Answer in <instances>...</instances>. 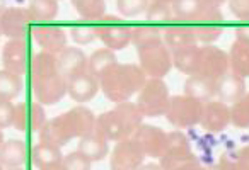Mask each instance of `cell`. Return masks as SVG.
<instances>
[{
	"mask_svg": "<svg viewBox=\"0 0 249 170\" xmlns=\"http://www.w3.org/2000/svg\"><path fill=\"white\" fill-rule=\"evenodd\" d=\"M31 85L36 101L41 106H53L67 94V80L56 65V55L41 51L31 60Z\"/></svg>",
	"mask_w": 249,
	"mask_h": 170,
	"instance_id": "cell-1",
	"label": "cell"
},
{
	"mask_svg": "<svg viewBox=\"0 0 249 170\" xmlns=\"http://www.w3.org/2000/svg\"><path fill=\"white\" fill-rule=\"evenodd\" d=\"M143 112L135 102H121L111 111L97 116L94 131L106 138L107 141H121L132 138L135 131L143 124Z\"/></svg>",
	"mask_w": 249,
	"mask_h": 170,
	"instance_id": "cell-2",
	"label": "cell"
},
{
	"mask_svg": "<svg viewBox=\"0 0 249 170\" xmlns=\"http://www.w3.org/2000/svg\"><path fill=\"white\" fill-rule=\"evenodd\" d=\"M147 82V75L139 65L118 63L109 68L101 78V91L111 102H128L133 94L142 91Z\"/></svg>",
	"mask_w": 249,
	"mask_h": 170,
	"instance_id": "cell-3",
	"label": "cell"
},
{
	"mask_svg": "<svg viewBox=\"0 0 249 170\" xmlns=\"http://www.w3.org/2000/svg\"><path fill=\"white\" fill-rule=\"evenodd\" d=\"M139 66L143 70L147 78H164L173 68V51L162 39L149 43L137 48Z\"/></svg>",
	"mask_w": 249,
	"mask_h": 170,
	"instance_id": "cell-4",
	"label": "cell"
},
{
	"mask_svg": "<svg viewBox=\"0 0 249 170\" xmlns=\"http://www.w3.org/2000/svg\"><path fill=\"white\" fill-rule=\"evenodd\" d=\"M169 102L171 97L166 82L162 78H147L145 85L139 92L135 104L145 118H159L166 116Z\"/></svg>",
	"mask_w": 249,
	"mask_h": 170,
	"instance_id": "cell-5",
	"label": "cell"
},
{
	"mask_svg": "<svg viewBox=\"0 0 249 170\" xmlns=\"http://www.w3.org/2000/svg\"><path fill=\"white\" fill-rule=\"evenodd\" d=\"M205 104L188 95H174L171 97L166 118L174 128L184 129L196 126L201 121Z\"/></svg>",
	"mask_w": 249,
	"mask_h": 170,
	"instance_id": "cell-6",
	"label": "cell"
},
{
	"mask_svg": "<svg viewBox=\"0 0 249 170\" xmlns=\"http://www.w3.org/2000/svg\"><path fill=\"white\" fill-rule=\"evenodd\" d=\"M96 34L106 45L107 49L118 51L132 43L133 26L124 24L121 22V19L113 17V15H106L101 24H96Z\"/></svg>",
	"mask_w": 249,
	"mask_h": 170,
	"instance_id": "cell-7",
	"label": "cell"
},
{
	"mask_svg": "<svg viewBox=\"0 0 249 170\" xmlns=\"http://www.w3.org/2000/svg\"><path fill=\"white\" fill-rule=\"evenodd\" d=\"M147 155L133 138L121 139L114 145L111 152L109 169L111 170H139L143 165Z\"/></svg>",
	"mask_w": 249,
	"mask_h": 170,
	"instance_id": "cell-8",
	"label": "cell"
},
{
	"mask_svg": "<svg viewBox=\"0 0 249 170\" xmlns=\"http://www.w3.org/2000/svg\"><path fill=\"white\" fill-rule=\"evenodd\" d=\"M231 72V65H229V55L224 49L217 48L213 45H203L200 51V70L198 75L210 78L217 82L218 78Z\"/></svg>",
	"mask_w": 249,
	"mask_h": 170,
	"instance_id": "cell-9",
	"label": "cell"
},
{
	"mask_svg": "<svg viewBox=\"0 0 249 170\" xmlns=\"http://www.w3.org/2000/svg\"><path fill=\"white\" fill-rule=\"evenodd\" d=\"M132 138L139 143V146L143 150V153L147 156H152V158H159V160L166 153L167 145H169L167 133L152 124H142Z\"/></svg>",
	"mask_w": 249,
	"mask_h": 170,
	"instance_id": "cell-10",
	"label": "cell"
},
{
	"mask_svg": "<svg viewBox=\"0 0 249 170\" xmlns=\"http://www.w3.org/2000/svg\"><path fill=\"white\" fill-rule=\"evenodd\" d=\"M60 118L72 138H84L86 135L92 133L97 119L94 112L86 106H75L70 111L63 112Z\"/></svg>",
	"mask_w": 249,
	"mask_h": 170,
	"instance_id": "cell-11",
	"label": "cell"
},
{
	"mask_svg": "<svg viewBox=\"0 0 249 170\" xmlns=\"http://www.w3.org/2000/svg\"><path fill=\"white\" fill-rule=\"evenodd\" d=\"M33 39L36 45L41 46L43 51L60 55L67 48V34L60 26L55 24H38L31 29Z\"/></svg>",
	"mask_w": 249,
	"mask_h": 170,
	"instance_id": "cell-12",
	"label": "cell"
},
{
	"mask_svg": "<svg viewBox=\"0 0 249 170\" xmlns=\"http://www.w3.org/2000/svg\"><path fill=\"white\" fill-rule=\"evenodd\" d=\"M4 68L18 75H24L29 65V49L24 39H9L2 49Z\"/></svg>",
	"mask_w": 249,
	"mask_h": 170,
	"instance_id": "cell-13",
	"label": "cell"
},
{
	"mask_svg": "<svg viewBox=\"0 0 249 170\" xmlns=\"http://www.w3.org/2000/svg\"><path fill=\"white\" fill-rule=\"evenodd\" d=\"M29 19L26 9H5L0 15V29L2 34L9 39H24L29 31Z\"/></svg>",
	"mask_w": 249,
	"mask_h": 170,
	"instance_id": "cell-14",
	"label": "cell"
},
{
	"mask_svg": "<svg viewBox=\"0 0 249 170\" xmlns=\"http://www.w3.org/2000/svg\"><path fill=\"white\" fill-rule=\"evenodd\" d=\"M162 170H198L200 162L188 146H167L166 153L160 156Z\"/></svg>",
	"mask_w": 249,
	"mask_h": 170,
	"instance_id": "cell-15",
	"label": "cell"
},
{
	"mask_svg": "<svg viewBox=\"0 0 249 170\" xmlns=\"http://www.w3.org/2000/svg\"><path fill=\"white\" fill-rule=\"evenodd\" d=\"M56 65L65 80L72 78L75 75L87 72L89 66V58L80 48H73V46H67L60 55H56Z\"/></svg>",
	"mask_w": 249,
	"mask_h": 170,
	"instance_id": "cell-16",
	"label": "cell"
},
{
	"mask_svg": "<svg viewBox=\"0 0 249 170\" xmlns=\"http://www.w3.org/2000/svg\"><path fill=\"white\" fill-rule=\"evenodd\" d=\"M231 123V108L220 101L207 102L201 116V128L208 133H220Z\"/></svg>",
	"mask_w": 249,
	"mask_h": 170,
	"instance_id": "cell-17",
	"label": "cell"
},
{
	"mask_svg": "<svg viewBox=\"0 0 249 170\" xmlns=\"http://www.w3.org/2000/svg\"><path fill=\"white\" fill-rule=\"evenodd\" d=\"M101 83L89 72H84L67 80V94L75 102H87L97 94Z\"/></svg>",
	"mask_w": 249,
	"mask_h": 170,
	"instance_id": "cell-18",
	"label": "cell"
},
{
	"mask_svg": "<svg viewBox=\"0 0 249 170\" xmlns=\"http://www.w3.org/2000/svg\"><path fill=\"white\" fill-rule=\"evenodd\" d=\"M162 41L171 51L184 48V46L198 45L193 24H167L162 26Z\"/></svg>",
	"mask_w": 249,
	"mask_h": 170,
	"instance_id": "cell-19",
	"label": "cell"
},
{
	"mask_svg": "<svg viewBox=\"0 0 249 170\" xmlns=\"http://www.w3.org/2000/svg\"><path fill=\"white\" fill-rule=\"evenodd\" d=\"M248 94L246 92V82L242 77L235 75V73L229 72L225 73L222 78L217 80V97L220 102L224 104H232L241 101L244 95Z\"/></svg>",
	"mask_w": 249,
	"mask_h": 170,
	"instance_id": "cell-20",
	"label": "cell"
},
{
	"mask_svg": "<svg viewBox=\"0 0 249 170\" xmlns=\"http://www.w3.org/2000/svg\"><path fill=\"white\" fill-rule=\"evenodd\" d=\"M184 95L196 99L203 104L212 102L213 97H217V82L201 75H191L184 82Z\"/></svg>",
	"mask_w": 249,
	"mask_h": 170,
	"instance_id": "cell-21",
	"label": "cell"
},
{
	"mask_svg": "<svg viewBox=\"0 0 249 170\" xmlns=\"http://www.w3.org/2000/svg\"><path fill=\"white\" fill-rule=\"evenodd\" d=\"M38 138L39 143H48V145H53L56 148H62L72 139V136L67 131L62 118L56 116V118L50 119L43 124V128L38 131Z\"/></svg>",
	"mask_w": 249,
	"mask_h": 170,
	"instance_id": "cell-22",
	"label": "cell"
},
{
	"mask_svg": "<svg viewBox=\"0 0 249 170\" xmlns=\"http://www.w3.org/2000/svg\"><path fill=\"white\" fill-rule=\"evenodd\" d=\"M200 45L184 46L173 53V65L184 75H198L200 70Z\"/></svg>",
	"mask_w": 249,
	"mask_h": 170,
	"instance_id": "cell-23",
	"label": "cell"
},
{
	"mask_svg": "<svg viewBox=\"0 0 249 170\" xmlns=\"http://www.w3.org/2000/svg\"><path fill=\"white\" fill-rule=\"evenodd\" d=\"M107 143L109 141L106 138L92 131L84 138H80V141L77 143V152L82 153L90 162H99L107 155Z\"/></svg>",
	"mask_w": 249,
	"mask_h": 170,
	"instance_id": "cell-24",
	"label": "cell"
},
{
	"mask_svg": "<svg viewBox=\"0 0 249 170\" xmlns=\"http://www.w3.org/2000/svg\"><path fill=\"white\" fill-rule=\"evenodd\" d=\"M26 158H28V150L22 139H7L2 143L0 160L5 169H19L24 165Z\"/></svg>",
	"mask_w": 249,
	"mask_h": 170,
	"instance_id": "cell-25",
	"label": "cell"
},
{
	"mask_svg": "<svg viewBox=\"0 0 249 170\" xmlns=\"http://www.w3.org/2000/svg\"><path fill=\"white\" fill-rule=\"evenodd\" d=\"M114 65H118V58H116V55H114V51H111V49H107V48H101L89 56L87 72H89L94 78H97L101 82L104 73L109 68H113Z\"/></svg>",
	"mask_w": 249,
	"mask_h": 170,
	"instance_id": "cell-26",
	"label": "cell"
},
{
	"mask_svg": "<svg viewBox=\"0 0 249 170\" xmlns=\"http://www.w3.org/2000/svg\"><path fill=\"white\" fill-rule=\"evenodd\" d=\"M229 65L232 73L242 78L249 77V45L235 39L229 51Z\"/></svg>",
	"mask_w": 249,
	"mask_h": 170,
	"instance_id": "cell-27",
	"label": "cell"
},
{
	"mask_svg": "<svg viewBox=\"0 0 249 170\" xmlns=\"http://www.w3.org/2000/svg\"><path fill=\"white\" fill-rule=\"evenodd\" d=\"M28 15L35 22H48L58 14V2L55 0H35L26 7Z\"/></svg>",
	"mask_w": 249,
	"mask_h": 170,
	"instance_id": "cell-28",
	"label": "cell"
},
{
	"mask_svg": "<svg viewBox=\"0 0 249 170\" xmlns=\"http://www.w3.org/2000/svg\"><path fill=\"white\" fill-rule=\"evenodd\" d=\"M33 165H36L38 169H43L46 165H53V163H62L63 155L60 152V148L48 143H38V145L33 148Z\"/></svg>",
	"mask_w": 249,
	"mask_h": 170,
	"instance_id": "cell-29",
	"label": "cell"
},
{
	"mask_svg": "<svg viewBox=\"0 0 249 170\" xmlns=\"http://www.w3.org/2000/svg\"><path fill=\"white\" fill-rule=\"evenodd\" d=\"M145 17L149 21V24H156L160 26V28H162V24L167 26V22L173 21L174 17L173 5L167 0H152L149 7H147Z\"/></svg>",
	"mask_w": 249,
	"mask_h": 170,
	"instance_id": "cell-30",
	"label": "cell"
},
{
	"mask_svg": "<svg viewBox=\"0 0 249 170\" xmlns=\"http://www.w3.org/2000/svg\"><path fill=\"white\" fill-rule=\"evenodd\" d=\"M22 92V78L18 73L2 70L0 73V101H12Z\"/></svg>",
	"mask_w": 249,
	"mask_h": 170,
	"instance_id": "cell-31",
	"label": "cell"
},
{
	"mask_svg": "<svg viewBox=\"0 0 249 170\" xmlns=\"http://www.w3.org/2000/svg\"><path fill=\"white\" fill-rule=\"evenodd\" d=\"M72 5L80 17L87 21H103L106 17V4L103 0H73Z\"/></svg>",
	"mask_w": 249,
	"mask_h": 170,
	"instance_id": "cell-32",
	"label": "cell"
},
{
	"mask_svg": "<svg viewBox=\"0 0 249 170\" xmlns=\"http://www.w3.org/2000/svg\"><path fill=\"white\" fill-rule=\"evenodd\" d=\"M162 39V28L156 24H137L133 26V38L132 43L139 48V46L149 45V43L159 41Z\"/></svg>",
	"mask_w": 249,
	"mask_h": 170,
	"instance_id": "cell-33",
	"label": "cell"
},
{
	"mask_svg": "<svg viewBox=\"0 0 249 170\" xmlns=\"http://www.w3.org/2000/svg\"><path fill=\"white\" fill-rule=\"evenodd\" d=\"M195 26V34H196V41L203 43V45H212L220 38L222 31V22H201V24Z\"/></svg>",
	"mask_w": 249,
	"mask_h": 170,
	"instance_id": "cell-34",
	"label": "cell"
},
{
	"mask_svg": "<svg viewBox=\"0 0 249 170\" xmlns=\"http://www.w3.org/2000/svg\"><path fill=\"white\" fill-rule=\"evenodd\" d=\"M231 123L235 128H249V92L231 108Z\"/></svg>",
	"mask_w": 249,
	"mask_h": 170,
	"instance_id": "cell-35",
	"label": "cell"
},
{
	"mask_svg": "<svg viewBox=\"0 0 249 170\" xmlns=\"http://www.w3.org/2000/svg\"><path fill=\"white\" fill-rule=\"evenodd\" d=\"M70 38L77 45H89L97 38L96 34V26L90 24H73L70 28Z\"/></svg>",
	"mask_w": 249,
	"mask_h": 170,
	"instance_id": "cell-36",
	"label": "cell"
},
{
	"mask_svg": "<svg viewBox=\"0 0 249 170\" xmlns=\"http://www.w3.org/2000/svg\"><path fill=\"white\" fill-rule=\"evenodd\" d=\"M150 2L147 0H120L116 4L120 14L126 15V17H133V15H139L142 12H147Z\"/></svg>",
	"mask_w": 249,
	"mask_h": 170,
	"instance_id": "cell-37",
	"label": "cell"
},
{
	"mask_svg": "<svg viewBox=\"0 0 249 170\" xmlns=\"http://www.w3.org/2000/svg\"><path fill=\"white\" fill-rule=\"evenodd\" d=\"M14 128L21 133L31 129V106H28L26 102H21V104L16 106Z\"/></svg>",
	"mask_w": 249,
	"mask_h": 170,
	"instance_id": "cell-38",
	"label": "cell"
},
{
	"mask_svg": "<svg viewBox=\"0 0 249 170\" xmlns=\"http://www.w3.org/2000/svg\"><path fill=\"white\" fill-rule=\"evenodd\" d=\"M63 167L67 170H90V160H87L82 153L75 152L63 156Z\"/></svg>",
	"mask_w": 249,
	"mask_h": 170,
	"instance_id": "cell-39",
	"label": "cell"
},
{
	"mask_svg": "<svg viewBox=\"0 0 249 170\" xmlns=\"http://www.w3.org/2000/svg\"><path fill=\"white\" fill-rule=\"evenodd\" d=\"M16 121V106L11 101H0V128L5 129L14 126Z\"/></svg>",
	"mask_w": 249,
	"mask_h": 170,
	"instance_id": "cell-40",
	"label": "cell"
},
{
	"mask_svg": "<svg viewBox=\"0 0 249 170\" xmlns=\"http://www.w3.org/2000/svg\"><path fill=\"white\" fill-rule=\"evenodd\" d=\"M229 9L239 21H244V24H249V0H231Z\"/></svg>",
	"mask_w": 249,
	"mask_h": 170,
	"instance_id": "cell-41",
	"label": "cell"
},
{
	"mask_svg": "<svg viewBox=\"0 0 249 170\" xmlns=\"http://www.w3.org/2000/svg\"><path fill=\"white\" fill-rule=\"evenodd\" d=\"M46 123L45 109L39 102H33L31 104V131H39L43 124Z\"/></svg>",
	"mask_w": 249,
	"mask_h": 170,
	"instance_id": "cell-42",
	"label": "cell"
},
{
	"mask_svg": "<svg viewBox=\"0 0 249 170\" xmlns=\"http://www.w3.org/2000/svg\"><path fill=\"white\" fill-rule=\"evenodd\" d=\"M235 153H237L235 170H249V145L242 146L241 150H235Z\"/></svg>",
	"mask_w": 249,
	"mask_h": 170,
	"instance_id": "cell-43",
	"label": "cell"
},
{
	"mask_svg": "<svg viewBox=\"0 0 249 170\" xmlns=\"http://www.w3.org/2000/svg\"><path fill=\"white\" fill-rule=\"evenodd\" d=\"M235 39L249 45V24H241L235 28Z\"/></svg>",
	"mask_w": 249,
	"mask_h": 170,
	"instance_id": "cell-44",
	"label": "cell"
},
{
	"mask_svg": "<svg viewBox=\"0 0 249 170\" xmlns=\"http://www.w3.org/2000/svg\"><path fill=\"white\" fill-rule=\"evenodd\" d=\"M198 170H227L225 167H222L220 163H210V165H200V169Z\"/></svg>",
	"mask_w": 249,
	"mask_h": 170,
	"instance_id": "cell-45",
	"label": "cell"
},
{
	"mask_svg": "<svg viewBox=\"0 0 249 170\" xmlns=\"http://www.w3.org/2000/svg\"><path fill=\"white\" fill-rule=\"evenodd\" d=\"M139 170H162V167H160V163L152 162V163H143Z\"/></svg>",
	"mask_w": 249,
	"mask_h": 170,
	"instance_id": "cell-46",
	"label": "cell"
},
{
	"mask_svg": "<svg viewBox=\"0 0 249 170\" xmlns=\"http://www.w3.org/2000/svg\"><path fill=\"white\" fill-rule=\"evenodd\" d=\"M39 170H67V169L63 167V163H53V165H46Z\"/></svg>",
	"mask_w": 249,
	"mask_h": 170,
	"instance_id": "cell-47",
	"label": "cell"
},
{
	"mask_svg": "<svg viewBox=\"0 0 249 170\" xmlns=\"http://www.w3.org/2000/svg\"><path fill=\"white\" fill-rule=\"evenodd\" d=\"M7 170H22V169H21V167H19V169H7Z\"/></svg>",
	"mask_w": 249,
	"mask_h": 170,
	"instance_id": "cell-48",
	"label": "cell"
}]
</instances>
